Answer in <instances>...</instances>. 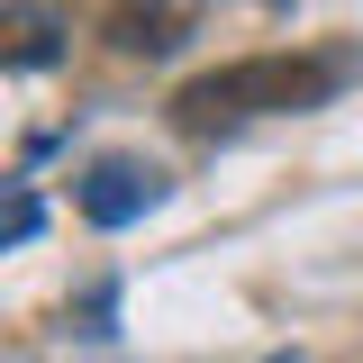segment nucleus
Here are the masks:
<instances>
[{"mask_svg":"<svg viewBox=\"0 0 363 363\" xmlns=\"http://www.w3.org/2000/svg\"><path fill=\"white\" fill-rule=\"evenodd\" d=\"M164 200H173V173H164V164H145V155H100V164L82 173V218L109 227V236L136 227L145 209H164Z\"/></svg>","mask_w":363,"mask_h":363,"instance_id":"2","label":"nucleus"},{"mask_svg":"<svg viewBox=\"0 0 363 363\" xmlns=\"http://www.w3.org/2000/svg\"><path fill=\"white\" fill-rule=\"evenodd\" d=\"M109 45L118 55H173L182 45V9L173 0H118L109 9Z\"/></svg>","mask_w":363,"mask_h":363,"instance_id":"4","label":"nucleus"},{"mask_svg":"<svg viewBox=\"0 0 363 363\" xmlns=\"http://www.w3.org/2000/svg\"><path fill=\"white\" fill-rule=\"evenodd\" d=\"M0 28H9V45H0V64H9V73H45V64H64V37H73V28H64V9H45V0H9V18H0Z\"/></svg>","mask_w":363,"mask_h":363,"instance_id":"3","label":"nucleus"},{"mask_svg":"<svg viewBox=\"0 0 363 363\" xmlns=\"http://www.w3.org/2000/svg\"><path fill=\"white\" fill-rule=\"evenodd\" d=\"M37 227H45V200L28 191V182H18V191H9V245H28Z\"/></svg>","mask_w":363,"mask_h":363,"instance_id":"5","label":"nucleus"},{"mask_svg":"<svg viewBox=\"0 0 363 363\" xmlns=\"http://www.w3.org/2000/svg\"><path fill=\"white\" fill-rule=\"evenodd\" d=\"M345 82L336 55H255V64H227L173 100L182 128H227V118H272V109H318L327 91Z\"/></svg>","mask_w":363,"mask_h":363,"instance_id":"1","label":"nucleus"}]
</instances>
